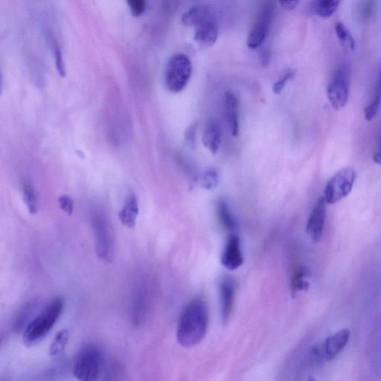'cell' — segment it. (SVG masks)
I'll return each mask as SVG.
<instances>
[{"mask_svg":"<svg viewBox=\"0 0 381 381\" xmlns=\"http://www.w3.org/2000/svg\"><path fill=\"white\" fill-rule=\"evenodd\" d=\"M208 324L206 303L201 300L192 301L183 309L178 323L177 340L180 345L191 348L203 340Z\"/></svg>","mask_w":381,"mask_h":381,"instance_id":"6da1fadb","label":"cell"},{"mask_svg":"<svg viewBox=\"0 0 381 381\" xmlns=\"http://www.w3.org/2000/svg\"><path fill=\"white\" fill-rule=\"evenodd\" d=\"M65 308V299L57 297L24 329L22 341L31 347L44 339L55 325Z\"/></svg>","mask_w":381,"mask_h":381,"instance_id":"7a4b0ae2","label":"cell"},{"mask_svg":"<svg viewBox=\"0 0 381 381\" xmlns=\"http://www.w3.org/2000/svg\"><path fill=\"white\" fill-rule=\"evenodd\" d=\"M104 363V356L100 348L94 345L84 347L74 361L72 371L81 381H93L100 377Z\"/></svg>","mask_w":381,"mask_h":381,"instance_id":"3957f363","label":"cell"},{"mask_svg":"<svg viewBox=\"0 0 381 381\" xmlns=\"http://www.w3.org/2000/svg\"><path fill=\"white\" fill-rule=\"evenodd\" d=\"M95 252L101 260L112 263L116 255V244L112 226L105 215L95 213L92 220Z\"/></svg>","mask_w":381,"mask_h":381,"instance_id":"277c9868","label":"cell"},{"mask_svg":"<svg viewBox=\"0 0 381 381\" xmlns=\"http://www.w3.org/2000/svg\"><path fill=\"white\" fill-rule=\"evenodd\" d=\"M192 72L190 59L184 54L172 56L165 70V85L172 93L182 92L188 84Z\"/></svg>","mask_w":381,"mask_h":381,"instance_id":"5b68a950","label":"cell"},{"mask_svg":"<svg viewBox=\"0 0 381 381\" xmlns=\"http://www.w3.org/2000/svg\"><path fill=\"white\" fill-rule=\"evenodd\" d=\"M350 331L342 329L317 344L312 349V359L317 365L333 361L345 349L350 338Z\"/></svg>","mask_w":381,"mask_h":381,"instance_id":"8992f818","label":"cell"},{"mask_svg":"<svg viewBox=\"0 0 381 381\" xmlns=\"http://www.w3.org/2000/svg\"><path fill=\"white\" fill-rule=\"evenodd\" d=\"M357 174L350 168L340 170L328 182L323 198L327 204H335L346 199L352 191Z\"/></svg>","mask_w":381,"mask_h":381,"instance_id":"52a82bcc","label":"cell"},{"mask_svg":"<svg viewBox=\"0 0 381 381\" xmlns=\"http://www.w3.org/2000/svg\"><path fill=\"white\" fill-rule=\"evenodd\" d=\"M350 72L346 67H339L333 74L328 86L329 102L336 110L345 107L349 100Z\"/></svg>","mask_w":381,"mask_h":381,"instance_id":"ba28073f","label":"cell"},{"mask_svg":"<svg viewBox=\"0 0 381 381\" xmlns=\"http://www.w3.org/2000/svg\"><path fill=\"white\" fill-rule=\"evenodd\" d=\"M327 203L323 196L315 204L307 223L306 231L314 243L322 240L326 223Z\"/></svg>","mask_w":381,"mask_h":381,"instance_id":"9c48e42d","label":"cell"},{"mask_svg":"<svg viewBox=\"0 0 381 381\" xmlns=\"http://www.w3.org/2000/svg\"><path fill=\"white\" fill-rule=\"evenodd\" d=\"M272 8L266 7L260 18L255 22L248 39L249 48L255 49L264 43L272 23Z\"/></svg>","mask_w":381,"mask_h":381,"instance_id":"30bf717a","label":"cell"},{"mask_svg":"<svg viewBox=\"0 0 381 381\" xmlns=\"http://www.w3.org/2000/svg\"><path fill=\"white\" fill-rule=\"evenodd\" d=\"M243 262V256L240 238L235 233H232L229 236L222 255H221V263L227 269L235 270L239 268Z\"/></svg>","mask_w":381,"mask_h":381,"instance_id":"8fae6325","label":"cell"},{"mask_svg":"<svg viewBox=\"0 0 381 381\" xmlns=\"http://www.w3.org/2000/svg\"><path fill=\"white\" fill-rule=\"evenodd\" d=\"M235 285L232 281L225 279L220 284L221 316L223 323L228 322L235 303Z\"/></svg>","mask_w":381,"mask_h":381,"instance_id":"7c38bea8","label":"cell"},{"mask_svg":"<svg viewBox=\"0 0 381 381\" xmlns=\"http://www.w3.org/2000/svg\"><path fill=\"white\" fill-rule=\"evenodd\" d=\"M239 103L235 93L229 91L225 95V115L232 136L239 133Z\"/></svg>","mask_w":381,"mask_h":381,"instance_id":"4fadbf2b","label":"cell"},{"mask_svg":"<svg viewBox=\"0 0 381 381\" xmlns=\"http://www.w3.org/2000/svg\"><path fill=\"white\" fill-rule=\"evenodd\" d=\"M222 140V131L218 120L211 119L206 126L203 142L206 149L212 154H216L220 149Z\"/></svg>","mask_w":381,"mask_h":381,"instance_id":"5bb4252c","label":"cell"},{"mask_svg":"<svg viewBox=\"0 0 381 381\" xmlns=\"http://www.w3.org/2000/svg\"><path fill=\"white\" fill-rule=\"evenodd\" d=\"M214 19L212 11L207 6H194L181 18L182 22L185 26L194 28Z\"/></svg>","mask_w":381,"mask_h":381,"instance_id":"9a60e30c","label":"cell"},{"mask_svg":"<svg viewBox=\"0 0 381 381\" xmlns=\"http://www.w3.org/2000/svg\"><path fill=\"white\" fill-rule=\"evenodd\" d=\"M218 35V28L214 19L195 28L194 39L203 47H211L216 43Z\"/></svg>","mask_w":381,"mask_h":381,"instance_id":"2e32d148","label":"cell"},{"mask_svg":"<svg viewBox=\"0 0 381 381\" xmlns=\"http://www.w3.org/2000/svg\"><path fill=\"white\" fill-rule=\"evenodd\" d=\"M139 211V204L136 196L131 194L119 213V220L121 225L129 229L135 228L137 225Z\"/></svg>","mask_w":381,"mask_h":381,"instance_id":"e0dca14e","label":"cell"},{"mask_svg":"<svg viewBox=\"0 0 381 381\" xmlns=\"http://www.w3.org/2000/svg\"><path fill=\"white\" fill-rule=\"evenodd\" d=\"M22 199L30 214L36 215L39 212L38 196L32 183L26 178L21 180Z\"/></svg>","mask_w":381,"mask_h":381,"instance_id":"ac0fdd59","label":"cell"},{"mask_svg":"<svg viewBox=\"0 0 381 381\" xmlns=\"http://www.w3.org/2000/svg\"><path fill=\"white\" fill-rule=\"evenodd\" d=\"M217 215L219 222L223 228L229 232H233L236 228V221L230 212L226 201L220 200L217 203Z\"/></svg>","mask_w":381,"mask_h":381,"instance_id":"d6986e66","label":"cell"},{"mask_svg":"<svg viewBox=\"0 0 381 381\" xmlns=\"http://www.w3.org/2000/svg\"><path fill=\"white\" fill-rule=\"evenodd\" d=\"M309 270L305 267H299L295 270L290 283V290L293 298L296 296L298 292L309 289V282L305 279L306 277L309 276Z\"/></svg>","mask_w":381,"mask_h":381,"instance_id":"ffe728a7","label":"cell"},{"mask_svg":"<svg viewBox=\"0 0 381 381\" xmlns=\"http://www.w3.org/2000/svg\"><path fill=\"white\" fill-rule=\"evenodd\" d=\"M45 35L49 46H51L52 48L55 57L56 69L59 76L64 78L67 75V72L62 51H61L60 46L58 41L54 38L52 32H48V31H46Z\"/></svg>","mask_w":381,"mask_h":381,"instance_id":"44dd1931","label":"cell"},{"mask_svg":"<svg viewBox=\"0 0 381 381\" xmlns=\"http://www.w3.org/2000/svg\"><path fill=\"white\" fill-rule=\"evenodd\" d=\"M335 29L337 39L343 48L347 52L354 51L356 46L355 41L345 25L338 21L335 25Z\"/></svg>","mask_w":381,"mask_h":381,"instance_id":"7402d4cb","label":"cell"},{"mask_svg":"<svg viewBox=\"0 0 381 381\" xmlns=\"http://www.w3.org/2000/svg\"><path fill=\"white\" fill-rule=\"evenodd\" d=\"M342 0H316L314 8L318 16L329 18L333 16L340 5Z\"/></svg>","mask_w":381,"mask_h":381,"instance_id":"603a6c76","label":"cell"},{"mask_svg":"<svg viewBox=\"0 0 381 381\" xmlns=\"http://www.w3.org/2000/svg\"><path fill=\"white\" fill-rule=\"evenodd\" d=\"M69 336V330L63 329L60 330L51 344V349H49V354L55 357V356L62 354L67 345Z\"/></svg>","mask_w":381,"mask_h":381,"instance_id":"cb8c5ba5","label":"cell"},{"mask_svg":"<svg viewBox=\"0 0 381 381\" xmlns=\"http://www.w3.org/2000/svg\"><path fill=\"white\" fill-rule=\"evenodd\" d=\"M36 305H38V303L36 302H29L24 307L23 309L18 316L13 326V329L15 333H20V331L26 328L27 321H29L30 315L33 314Z\"/></svg>","mask_w":381,"mask_h":381,"instance_id":"d4e9b609","label":"cell"},{"mask_svg":"<svg viewBox=\"0 0 381 381\" xmlns=\"http://www.w3.org/2000/svg\"><path fill=\"white\" fill-rule=\"evenodd\" d=\"M381 104V91L378 88L375 93L371 103L364 109L365 119L368 121H373L377 116Z\"/></svg>","mask_w":381,"mask_h":381,"instance_id":"484cf974","label":"cell"},{"mask_svg":"<svg viewBox=\"0 0 381 381\" xmlns=\"http://www.w3.org/2000/svg\"><path fill=\"white\" fill-rule=\"evenodd\" d=\"M201 186L207 189H215L218 183V175L215 169L207 170L201 177Z\"/></svg>","mask_w":381,"mask_h":381,"instance_id":"4316f807","label":"cell"},{"mask_svg":"<svg viewBox=\"0 0 381 381\" xmlns=\"http://www.w3.org/2000/svg\"><path fill=\"white\" fill-rule=\"evenodd\" d=\"M126 2L133 17L139 18L144 14L147 0H126Z\"/></svg>","mask_w":381,"mask_h":381,"instance_id":"83f0119b","label":"cell"},{"mask_svg":"<svg viewBox=\"0 0 381 381\" xmlns=\"http://www.w3.org/2000/svg\"><path fill=\"white\" fill-rule=\"evenodd\" d=\"M295 76V72L292 69L287 70L284 75L276 81L273 87V91L276 94H279L285 88L286 83Z\"/></svg>","mask_w":381,"mask_h":381,"instance_id":"f1b7e54d","label":"cell"},{"mask_svg":"<svg viewBox=\"0 0 381 381\" xmlns=\"http://www.w3.org/2000/svg\"><path fill=\"white\" fill-rule=\"evenodd\" d=\"M58 203L61 210L68 215H72L74 210V201L68 195L60 196Z\"/></svg>","mask_w":381,"mask_h":381,"instance_id":"f546056e","label":"cell"},{"mask_svg":"<svg viewBox=\"0 0 381 381\" xmlns=\"http://www.w3.org/2000/svg\"><path fill=\"white\" fill-rule=\"evenodd\" d=\"M279 1L282 8L291 11L298 6L300 0H279Z\"/></svg>","mask_w":381,"mask_h":381,"instance_id":"4dcf8cb0","label":"cell"},{"mask_svg":"<svg viewBox=\"0 0 381 381\" xmlns=\"http://www.w3.org/2000/svg\"><path fill=\"white\" fill-rule=\"evenodd\" d=\"M196 131V125H193L187 131V141L188 144L192 147H194L195 145Z\"/></svg>","mask_w":381,"mask_h":381,"instance_id":"1f68e13d","label":"cell"},{"mask_svg":"<svg viewBox=\"0 0 381 381\" xmlns=\"http://www.w3.org/2000/svg\"><path fill=\"white\" fill-rule=\"evenodd\" d=\"M377 149L374 154L373 161L375 163L381 165V133L380 135Z\"/></svg>","mask_w":381,"mask_h":381,"instance_id":"d6a6232c","label":"cell"},{"mask_svg":"<svg viewBox=\"0 0 381 381\" xmlns=\"http://www.w3.org/2000/svg\"><path fill=\"white\" fill-rule=\"evenodd\" d=\"M377 88L381 91V72H380V80H379V83H378V85H377Z\"/></svg>","mask_w":381,"mask_h":381,"instance_id":"836d02e7","label":"cell"}]
</instances>
